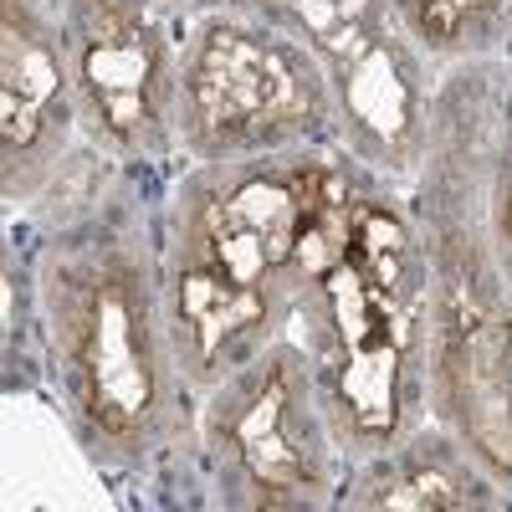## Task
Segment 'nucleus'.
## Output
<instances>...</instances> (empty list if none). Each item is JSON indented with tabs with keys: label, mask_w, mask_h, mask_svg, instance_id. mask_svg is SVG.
I'll use <instances>...</instances> for the list:
<instances>
[{
	"label": "nucleus",
	"mask_w": 512,
	"mask_h": 512,
	"mask_svg": "<svg viewBox=\"0 0 512 512\" xmlns=\"http://www.w3.org/2000/svg\"><path fill=\"white\" fill-rule=\"evenodd\" d=\"M369 175L323 139L180 175L159 216V277L195 395L292 333L303 297L349 251Z\"/></svg>",
	"instance_id": "1"
},
{
	"label": "nucleus",
	"mask_w": 512,
	"mask_h": 512,
	"mask_svg": "<svg viewBox=\"0 0 512 512\" xmlns=\"http://www.w3.org/2000/svg\"><path fill=\"white\" fill-rule=\"evenodd\" d=\"M47 359L77 446L134 472L190 441L195 384L180 369L164 308L159 231L128 190L62 216L36 272Z\"/></svg>",
	"instance_id": "2"
},
{
	"label": "nucleus",
	"mask_w": 512,
	"mask_h": 512,
	"mask_svg": "<svg viewBox=\"0 0 512 512\" xmlns=\"http://www.w3.org/2000/svg\"><path fill=\"white\" fill-rule=\"evenodd\" d=\"M497 57L456 62L436 88L415 221L431 256V420L512 482V282L492 236V159L507 88Z\"/></svg>",
	"instance_id": "3"
},
{
	"label": "nucleus",
	"mask_w": 512,
	"mask_h": 512,
	"mask_svg": "<svg viewBox=\"0 0 512 512\" xmlns=\"http://www.w3.org/2000/svg\"><path fill=\"white\" fill-rule=\"evenodd\" d=\"M292 338L308 349L333 441L349 466L395 451L431 410V256L415 210L364 180L349 251L303 297Z\"/></svg>",
	"instance_id": "4"
},
{
	"label": "nucleus",
	"mask_w": 512,
	"mask_h": 512,
	"mask_svg": "<svg viewBox=\"0 0 512 512\" xmlns=\"http://www.w3.org/2000/svg\"><path fill=\"white\" fill-rule=\"evenodd\" d=\"M175 128L195 164H216L328 139L338 113L303 41L251 6L216 0L185 21Z\"/></svg>",
	"instance_id": "5"
},
{
	"label": "nucleus",
	"mask_w": 512,
	"mask_h": 512,
	"mask_svg": "<svg viewBox=\"0 0 512 512\" xmlns=\"http://www.w3.org/2000/svg\"><path fill=\"white\" fill-rule=\"evenodd\" d=\"M190 446L221 507H328L344 492V451L292 333L200 395Z\"/></svg>",
	"instance_id": "6"
},
{
	"label": "nucleus",
	"mask_w": 512,
	"mask_h": 512,
	"mask_svg": "<svg viewBox=\"0 0 512 512\" xmlns=\"http://www.w3.org/2000/svg\"><path fill=\"white\" fill-rule=\"evenodd\" d=\"M277 21L313 52L328 77L344 144L379 180H405L431 144L436 88L431 57L400 26L390 0H236Z\"/></svg>",
	"instance_id": "7"
},
{
	"label": "nucleus",
	"mask_w": 512,
	"mask_h": 512,
	"mask_svg": "<svg viewBox=\"0 0 512 512\" xmlns=\"http://www.w3.org/2000/svg\"><path fill=\"white\" fill-rule=\"evenodd\" d=\"M62 41L88 149L113 164H149L180 149V52L175 0H57Z\"/></svg>",
	"instance_id": "8"
},
{
	"label": "nucleus",
	"mask_w": 512,
	"mask_h": 512,
	"mask_svg": "<svg viewBox=\"0 0 512 512\" xmlns=\"http://www.w3.org/2000/svg\"><path fill=\"white\" fill-rule=\"evenodd\" d=\"M82 134L57 0H0V190L41 200Z\"/></svg>",
	"instance_id": "9"
},
{
	"label": "nucleus",
	"mask_w": 512,
	"mask_h": 512,
	"mask_svg": "<svg viewBox=\"0 0 512 512\" xmlns=\"http://www.w3.org/2000/svg\"><path fill=\"white\" fill-rule=\"evenodd\" d=\"M502 482L466 451L446 425L425 420L395 451L359 461L338 502L369 512H482L497 507Z\"/></svg>",
	"instance_id": "10"
},
{
	"label": "nucleus",
	"mask_w": 512,
	"mask_h": 512,
	"mask_svg": "<svg viewBox=\"0 0 512 512\" xmlns=\"http://www.w3.org/2000/svg\"><path fill=\"white\" fill-rule=\"evenodd\" d=\"M390 6L431 62L492 57L512 31V0H390Z\"/></svg>",
	"instance_id": "11"
},
{
	"label": "nucleus",
	"mask_w": 512,
	"mask_h": 512,
	"mask_svg": "<svg viewBox=\"0 0 512 512\" xmlns=\"http://www.w3.org/2000/svg\"><path fill=\"white\" fill-rule=\"evenodd\" d=\"M175 6H180V11H185V6H190V11H205V6H216V0H175Z\"/></svg>",
	"instance_id": "12"
}]
</instances>
